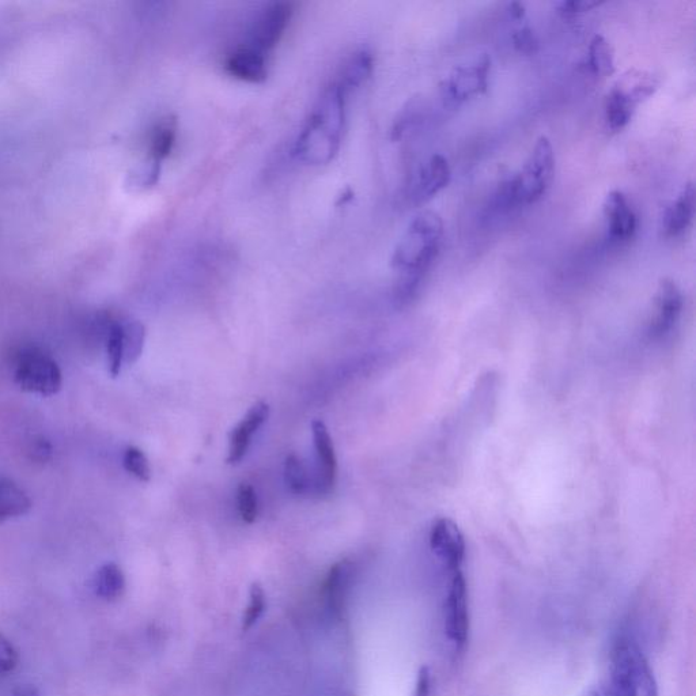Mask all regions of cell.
<instances>
[{
  "label": "cell",
  "mask_w": 696,
  "mask_h": 696,
  "mask_svg": "<svg viewBox=\"0 0 696 696\" xmlns=\"http://www.w3.org/2000/svg\"><path fill=\"white\" fill-rule=\"evenodd\" d=\"M444 222L440 214L426 210L416 214L393 251L391 266L397 272L395 300L407 304L418 293L426 272L440 252Z\"/></svg>",
  "instance_id": "obj_1"
},
{
  "label": "cell",
  "mask_w": 696,
  "mask_h": 696,
  "mask_svg": "<svg viewBox=\"0 0 696 696\" xmlns=\"http://www.w3.org/2000/svg\"><path fill=\"white\" fill-rule=\"evenodd\" d=\"M346 98L347 94L335 82L325 87L294 143V155L298 161L310 166H323L334 161L342 145Z\"/></svg>",
  "instance_id": "obj_2"
},
{
  "label": "cell",
  "mask_w": 696,
  "mask_h": 696,
  "mask_svg": "<svg viewBox=\"0 0 696 696\" xmlns=\"http://www.w3.org/2000/svg\"><path fill=\"white\" fill-rule=\"evenodd\" d=\"M584 696H658L656 677L637 643L620 639L612 650L608 676Z\"/></svg>",
  "instance_id": "obj_3"
},
{
  "label": "cell",
  "mask_w": 696,
  "mask_h": 696,
  "mask_svg": "<svg viewBox=\"0 0 696 696\" xmlns=\"http://www.w3.org/2000/svg\"><path fill=\"white\" fill-rule=\"evenodd\" d=\"M555 173V154L547 136H540L520 172L502 184L501 200L506 206H528L543 198Z\"/></svg>",
  "instance_id": "obj_4"
},
{
  "label": "cell",
  "mask_w": 696,
  "mask_h": 696,
  "mask_svg": "<svg viewBox=\"0 0 696 696\" xmlns=\"http://www.w3.org/2000/svg\"><path fill=\"white\" fill-rule=\"evenodd\" d=\"M14 381L22 391L54 396L62 389V370L44 351L26 348L15 361Z\"/></svg>",
  "instance_id": "obj_5"
},
{
  "label": "cell",
  "mask_w": 696,
  "mask_h": 696,
  "mask_svg": "<svg viewBox=\"0 0 696 696\" xmlns=\"http://www.w3.org/2000/svg\"><path fill=\"white\" fill-rule=\"evenodd\" d=\"M491 58L487 54L476 56L453 68L441 82V96L446 105L457 107L486 92L489 87Z\"/></svg>",
  "instance_id": "obj_6"
},
{
  "label": "cell",
  "mask_w": 696,
  "mask_h": 696,
  "mask_svg": "<svg viewBox=\"0 0 696 696\" xmlns=\"http://www.w3.org/2000/svg\"><path fill=\"white\" fill-rule=\"evenodd\" d=\"M449 577L444 600V630L448 641L456 650H461L467 645L469 634L467 581L463 570L450 573Z\"/></svg>",
  "instance_id": "obj_7"
},
{
  "label": "cell",
  "mask_w": 696,
  "mask_h": 696,
  "mask_svg": "<svg viewBox=\"0 0 696 696\" xmlns=\"http://www.w3.org/2000/svg\"><path fill=\"white\" fill-rule=\"evenodd\" d=\"M293 17V5L287 2L270 3L256 15L248 30L247 47L266 55L281 41Z\"/></svg>",
  "instance_id": "obj_8"
},
{
  "label": "cell",
  "mask_w": 696,
  "mask_h": 696,
  "mask_svg": "<svg viewBox=\"0 0 696 696\" xmlns=\"http://www.w3.org/2000/svg\"><path fill=\"white\" fill-rule=\"evenodd\" d=\"M430 550L448 573L463 567L467 544L455 521L441 517L434 520L429 535Z\"/></svg>",
  "instance_id": "obj_9"
},
{
  "label": "cell",
  "mask_w": 696,
  "mask_h": 696,
  "mask_svg": "<svg viewBox=\"0 0 696 696\" xmlns=\"http://www.w3.org/2000/svg\"><path fill=\"white\" fill-rule=\"evenodd\" d=\"M683 310V294L675 281L661 279L653 298L652 316L648 324V335L652 340H660L671 334Z\"/></svg>",
  "instance_id": "obj_10"
},
{
  "label": "cell",
  "mask_w": 696,
  "mask_h": 696,
  "mask_svg": "<svg viewBox=\"0 0 696 696\" xmlns=\"http://www.w3.org/2000/svg\"><path fill=\"white\" fill-rule=\"evenodd\" d=\"M452 179V170L448 160L442 154H433L427 158L412 177L410 198L415 204L426 203L448 187Z\"/></svg>",
  "instance_id": "obj_11"
},
{
  "label": "cell",
  "mask_w": 696,
  "mask_h": 696,
  "mask_svg": "<svg viewBox=\"0 0 696 696\" xmlns=\"http://www.w3.org/2000/svg\"><path fill=\"white\" fill-rule=\"evenodd\" d=\"M603 211L612 241L626 242L634 237L638 228L637 215L622 191L615 189L609 192L604 200Z\"/></svg>",
  "instance_id": "obj_12"
},
{
  "label": "cell",
  "mask_w": 696,
  "mask_h": 696,
  "mask_svg": "<svg viewBox=\"0 0 696 696\" xmlns=\"http://www.w3.org/2000/svg\"><path fill=\"white\" fill-rule=\"evenodd\" d=\"M312 433L313 440H315L317 461H319L315 489L319 494H328L334 489L336 474H338V460H336L334 442H332L324 422H313Z\"/></svg>",
  "instance_id": "obj_13"
},
{
  "label": "cell",
  "mask_w": 696,
  "mask_h": 696,
  "mask_svg": "<svg viewBox=\"0 0 696 696\" xmlns=\"http://www.w3.org/2000/svg\"><path fill=\"white\" fill-rule=\"evenodd\" d=\"M696 192L694 183L684 185L680 194L665 208L661 232L667 238L682 236L694 221Z\"/></svg>",
  "instance_id": "obj_14"
},
{
  "label": "cell",
  "mask_w": 696,
  "mask_h": 696,
  "mask_svg": "<svg viewBox=\"0 0 696 696\" xmlns=\"http://www.w3.org/2000/svg\"><path fill=\"white\" fill-rule=\"evenodd\" d=\"M268 415H270V406L263 402L256 403L249 410L247 416L234 427L232 434H230L229 464H237L244 459L253 435L267 421Z\"/></svg>",
  "instance_id": "obj_15"
},
{
  "label": "cell",
  "mask_w": 696,
  "mask_h": 696,
  "mask_svg": "<svg viewBox=\"0 0 696 696\" xmlns=\"http://www.w3.org/2000/svg\"><path fill=\"white\" fill-rule=\"evenodd\" d=\"M226 71L233 78L249 83H260L267 79V56L260 54L255 49L242 45L234 49L226 58Z\"/></svg>",
  "instance_id": "obj_16"
},
{
  "label": "cell",
  "mask_w": 696,
  "mask_h": 696,
  "mask_svg": "<svg viewBox=\"0 0 696 696\" xmlns=\"http://www.w3.org/2000/svg\"><path fill=\"white\" fill-rule=\"evenodd\" d=\"M658 85L660 82H658L656 75L633 68V70L626 71L612 87L618 90L624 98H627L631 104L638 107L639 104L656 93Z\"/></svg>",
  "instance_id": "obj_17"
},
{
  "label": "cell",
  "mask_w": 696,
  "mask_h": 696,
  "mask_svg": "<svg viewBox=\"0 0 696 696\" xmlns=\"http://www.w3.org/2000/svg\"><path fill=\"white\" fill-rule=\"evenodd\" d=\"M372 71L373 56L366 49H361V51L354 52L343 63L338 75L332 82H335L348 96L354 89L368 81Z\"/></svg>",
  "instance_id": "obj_18"
},
{
  "label": "cell",
  "mask_w": 696,
  "mask_h": 696,
  "mask_svg": "<svg viewBox=\"0 0 696 696\" xmlns=\"http://www.w3.org/2000/svg\"><path fill=\"white\" fill-rule=\"evenodd\" d=\"M353 574V563L348 561L336 563L329 570L327 581H325L324 585V599L329 611H332L334 615H339L344 608V601H346Z\"/></svg>",
  "instance_id": "obj_19"
},
{
  "label": "cell",
  "mask_w": 696,
  "mask_h": 696,
  "mask_svg": "<svg viewBox=\"0 0 696 696\" xmlns=\"http://www.w3.org/2000/svg\"><path fill=\"white\" fill-rule=\"evenodd\" d=\"M32 509V501L21 487L6 478H0V524L11 518L25 516Z\"/></svg>",
  "instance_id": "obj_20"
},
{
  "label": "cell",
  "mask_w": 696,
  "mask_h": 696,
  "mask_svg": "<svg viewBox=\"0 0 696 696\" xmlns=\"http://www.w3.org/2000/svg\"><path fill=\"white\" fill-rule=\"evenodd\" d=\"M177 123L173 117H164L155 124L149 138V160L161 164L176 145Z\"/></svg>",
  "instance_id": "obj_21"
},
{
  "label": "cell",
  "mask_w": 696,
  "mask_h": 696,
  "mask_svg": "<svg viewBox=\"0 0 696 696\" xmlns=\"http://www.w3.org/2000/svg\"><path fill=\"white\" fill-rule=\"evenodd\" d=\"M588 67L599 77H611L615 74V54L611 43L601 34H595L588 47Z\"/></svg>",
  "instance_id": "obj_22"
},
{
  "label": "cell",
  "mask_w": 696,
  "mask_h": 696,
  "mask_svg": "<svg viewBox=\"0 0 696 696\" xmlns=\"http://www.w3.org/2000/svg\"><path fill=\"white\" fill-rule=\"evenodd\" d=\"M635 109L637 107L631 104L627 98H624L614 87L608 90L607 96H605L604 113L605 121L612 131L623 130L633 119Z\"/></svg>",
  "instance_id": "obj_23"
},
{
  "label": "cell",
  "mask_w": 696,
  "mask_h": 696,
  "mask_svg": "<svg viewBox=\"0 0 696 696\" xmlns=\"http://www.w3.org/2000/svg\"><path fill=\"white\" fill-rule=\"evenodd\" d=\"M126 589V577L116 563H107L98 570L96 593L101 599L112 601L119 599Z\"/></svg>",
  "instance_id": "obj_24"
},
{
  "label": "cell",
  "mask_w": 696,
  "mask_h": 696,
  "mask_svg": "<svg viewBox=\"0 0 696 696\" xmlns=\"http://www.w3.org/2000/svg\"><path fill=\"white\" fill-rule=\"evenodd\" d=\"M146 331L139 321L123 323L124 363L132 365L141 357Z\"/></svg>",
  "instance_id": "obj_25"
},
{
  "label": "cell",
  "mask_w": 696,
  "mask_h": 696,
  "mask_svg": "<svg viewBox=\"0 0 696 696\" xmlns=\"http://www.w3.org/2000/svg\"><path fill=\"white\" fill-rule=\"evenodd\" d=\"M107 351L109 373L112 377H117L124 365L123 323L120 321H113L109 325Z\"/></svg>",
  "instance_id": "obj_26"
},
{
  "label": "cell",
  "mask_w": 696,
  "mask_h": 696,
  "mask_svg": "<svg viewBox=\"0 0 696 696\" xmlns=\"http://www.w3.org/2000/svg\"><path fill=\"white\" fill-rule=\"evenodd\" d=\"M285 482L294 494L302 495L312 489L308 471L300 457L289 455L285 461Z\"/></svg>",
  "instance_id": "obj_27"
},
{
  "label": "cell",
  "mask_w": 696,
  "mask_h": 696,
  "mask_svg": "<svg viewBox=\"0 0 696 696\" xmlns=\"http://www.w3.org/2000/svg\"><path fill=\"white\" fill-rule=\"evenodd\" d=\"M423 109L425 108H423L421 100L408 102L407 107L400 112V115L395 120V124H393L391 131L393 141H399V139L404 138L421 123Z\"/></svg>",
  "instance_id": "obj_28"
},
{
  "label": "cell",
  "mask_w": 696,
  "mask_h": 696,
  "mask_svg": "<svg viewBox=\"0 0 696 696\" xmlns=\"http://www.w3.org/2000/svg\"><path fill=\"white\" fill-rule=\"evenodd\" d=\"M513 21H516L518 24L517 28H514L512 34L514 48H516L518 52H521V54H536L537 49H539V39H537L535 30L529 25L527 15Z\"/></svg>",
  "instance_id": "obj_29"
},
{
  "label": "cell",
  "mask_w": 696,
  "mask_h": 696,
  "mask_svg": "<svg viewBox=\"0 0 696 696\" xmlns=\"http://www.w3.org/2000/svg\"><path fill=\"white\" fill-rule=\"evenodd\" d=\"M264 611H266V593H264L263 586L255 582L249 590L248 607L242 616V630H251L259 622Z\"/></svg>",
  "instance_id": "obj_30"
},
{
  "label": "cell",
  "mask_w": 696,
  "mask_h": 696,
  "mask_svg": "<svg viewBox=\"0 0 696 696\" xmlns=\"http://www.w3.org/2000/svg\"><path fill=\"white\" fill-rule=\"evenodd\" d=\"M123 465L128 474L135 476L141 482H149L151 479V468L149 459L141 449L130 446L124 452Z\"/></svg>",
  "instance_id": "obj_31"
},
{
  "label": "cell",
  "mask_w": 696,
  "mask_h": 696,
  "mask_svg": "<svg viewBox=\"0 0 696 696\" xmlns=\"http://www.w3.org/2000/svg\"><path fill=\"white\" fill-rule=\"evenodd\" d=\"M238 510L242 521L252 524L257 517V498L255 490L249 484H241L238 487Z\"/></svg>",
  "instance_id": "obj_32"
},
{
  "label": "cell",
  "mask_w": 696,
  "mask_h": 696,
  "mask_svg": "<svg viewBox=\"0 0 696 696\" xmlns=\"http://www.w3.org/2000/svg\"><path fill=\"white\" fill-rule=\"evenodd\" d=\"M17 665V650L5 635L0 634V676L13 672Z\"/></svg>",
  "instance_id": "obj_33"
},
{
  "label": "cell",
  "mask_w": 696,
  "mask_h": 696,
  "mask_svg": "<svg viewBox=\"0 0 696 696\" xmlns=\"http://www.w3.org/2000/svg\"><path fill=\"white\" fill-rule=\"evenodd\" d=\"M600 5L601 2H596V0H562V2L556 3V9L566 17H571V15L586 13V11L595 9Z\"/></svg>",
  "instance_id": "obj_34"
},
{
  "label": "cell",
  "mask_w": 696,
  "mask_h": 696,
  "mask_svg": "<svg viewBox=\"0 0 696 696\" xmlns=\"http://www.w3.org/2000/svg\"><path fill=\"white\" fill-rule=\"evenodd\" d=\"M29 455L37 463H47L52 457V445L45 438H37L30 445Z\"/></svg>",
  "instance_id": "obj_35"
},
{
  "label": "cell",
  "mask_w": 696,
  "mask_h": 696,
  "mask_svg": "<svg viewBox=\"0 0 696 696\" xmlns=\"http://www.w3.org/2000/svg\"><path fill=\"white\" fill-rule=\"evenodd\" d=\"M414 696H433V673L430 668L422 667L418 672Z\"/></svg>",
  "instance_id": "obj_36"
},
{
  "label": "cell",
  "mask_w": 696,
  "mask_h": 696,
  "mask_svg": "<svg viewBox=\"0 0 696 696\" xmlns=\"http://www.w3.org/2000/svg\"><path fill=\"white\" fill-rule=\"evenodd\" d=\"M13 696H40L39 690L32 684H24V686H18L13 692Z\"/></svg>",
  "instance_id": "obj_37"
}]
</instances>
